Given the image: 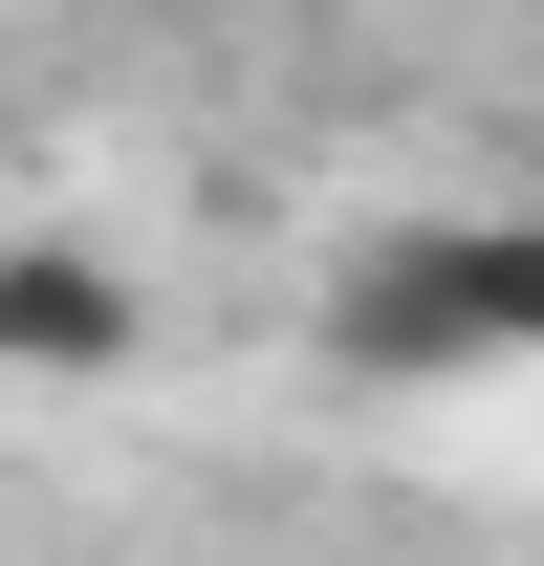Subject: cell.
I'll use <instances>...</instances> for the list:
<instances>
[{"label":"cell","mask_w":544,"mask_h":566,"mask_svg":"<svg viewBox=\"0 0 544 566\" xmlns=\"http://www.w3.org/2000/svg\"><path fill=\"white\" fill-rule=\"evenodd\" d=\"M327 370H370V392L544 370V218H501V197H458V218H393V240L327 283Z\"/></svg>","instance_id":"1"},{"label":"cell","mask_w":544,"mask_h":566,"mask_svg":"<svg viewBox=\"0 0 544 566\" xmlns=\"http://www.w3.org/2000/svg\"><path fill=\"white\" fill-rule=\"evenodd\" d=\"M153 370V283L109 240H0V392H132Z\"/></svg>","instance_id":"2"}]
</instances>
